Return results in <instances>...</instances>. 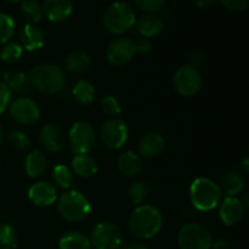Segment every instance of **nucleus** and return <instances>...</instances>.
<instances>
[{
    "instance_id": "nucleus-36",
    "label": "nucleus",
    "mask_w": 249,
    "mask_h": 249,
    "mask_svg": "<svg viewBox=\"0 0 249 249\" xmlns=\"http://www.w3.org/2000/svg\"><path fill=\"white\" fill-rule=\"evenodd\" d=\"M165 2L163 0H138L136 5L140 7L141 10H145L148 14H153L156 11H160L163 9Z\"/></svg>"
},
{
    "instance_id": "nucleus-35",
    "label": "nucleus",
    "mask_w": 249,
    "mask_h": 249,
    "mask_svg": "<svg viewBox=\"0 0 249 249\" xmlns=\"http://www.w3.org/2000/svg\"><path fill=\"white\" fill-rule=\"evenodd\" d=\"M101 108L107 116H118L122 112V107L118 99L116 96H112V95H107L101 100Z\"/></svg>"
},
{
    "instance_id": "nucleus-3",
    "label": "nucleus",
    "mask_w": 249,
    "mask_h": 249,
    "mask_svg": "<svg viewBox=\"0 0 249 249\" xmlns=\"http://www.w3.org/2000/svg\"><path fill=\"white\" fill-rule=\"evenodd\" d=\"M221 187L208 178H197L190 187V198L192 206L201 212L215 208L221 199Z\"/></svg>"
},
{
    "instance_id": "nucleus-28",
    "label": "nucleus",
    "mask_w": 249,
    "mask_h": 249,
    "mask_svg": "<svg viewBox=\"0 0 249 249\" xmlns=\"http://www.w3.org/2000/svg\"><path fill=\"white\" fill-rule=\"evenodd\" d=\"M22 53H23V48L21 46V44L11 41V43H6L2 46L1 51H0V58L4 62L14 63L21 58Z\"/></svg>"
},
{
    "instance_id": "nucleus-15",
    "label": "nucleus",
    "mask_w": 249,
    "mask_h": 249,
    "mask_svg": "<svg viewBox=\"0 0 249 249\" xmlns=\"http://www.w3.org/2000/svg\"><path fill=\"white\" fill-rule=\"evenodd\" d=\"M40 141L44 147L50 152H58L63 148L66 136L61 126L55 123H48L40 129Z\"/></svg>"
},
{
    "instance_id": "nucleus-11",
    "label": "nucleus",
    "mask_w": 249,
    "mask_h": 249,
    "mask_svg": "<svg viewBox=\"0 0 249 249\" xmlns=\"http://www.w3.org/2000/svg\"><path fill=\"white\" fill-rule=\"evenodd\" d=\"M135 53V41L129 38H117L107 46L106 57L111 65L123 66L130 62Z\"/></svg>"
},
{
    "instance_id": "nucleus-24",
    "label": "nucleus",
    "mask_w": 249,
    "mask_h": 249,
    "mask_svg": "<svg viewBox=\"0 0 249 249\" xmlns=\"http://www.w3.org/2000/svg\"><path fill=\"white\" fill-rule=\"evenodd\" d=\"M72 168L79 177L90 178L96 174L97 163L92 157L88 155H77L72 160Z\"/></svg>"
},
{
    "instance_id": "nucleus-6",
    "label": "nucleus",
    "mask_w": 249,
    "mask_h": 249,
    "mask_svg": "<svg viewBox=\"0 0 249 249\" xmlns=\"http://www.w3.org/2000/svg\"><path fill=\"white\" fill-rule=\"evenodd\" d=\"M180 249H211L213 245L212 235L199 224H186L178 233Z\"/></svg>"
},
{
    "instance_id": "nucleus-22",
    "label": "nucleus",
    "mask_w": 249,
    "mask_h": 249,
    "mask_svg": "<svg viewBox=\"0 0 249 249\" xmlns=\"http://www.w3.org/2000/svg\"><path fill=\"white\" fill-rule=\"evenodd\" d=\"M60 249H91L90 240L79 231H70L61 237Z\"/></svg>"
},
{
    "instance_id": "nucleus-33",
    "label": "nucleus",
    "mask_w": 249,
    "mask_h": 249,
    "mask_svg": "<svg viewBox=\"0 0 249 249\" xmlns=\"http://www.w3.org/2000/svg\"><path fill=\"white\" fill-rule=\"evenodd\" d=\"M148 195V186L145 181L142 180H138L134 181L129 187V197L133 201V203L140 204L142 203L143 199L147 197Z\"/></svg>"
},
{
    "instance_id": "nucleus-34",
    "label": "nucleus",
    "mask_w": 249,
    "mask_h": 249,
    "mask_svg": "<svg viewBox=\"0 0 249 249\" xmlns=\"http://www.w3.org/2000/svg\"><path fill=\"white\" fill-rule=\"evenodd\" d=\"M9 143L17 151H26L31 147V140L23 131L14 130L9 134Z\"/></svg>"
},
{
    "instance_id": "nucleus-1",
    "label": "nucleus",
    "mask_w": 249,
    "mask_h": 249,
    "mask_svg": "<svg viewBox=\"0 0 249 249\" xmlns=\"http://www.w3.org/2000/svg\"><path fill=\"white\" fill-rule=\"evenodd\" d=\"M162 214L151 204L136 207L129 218V230L135 237L141 240L155 237L162 229Z\"/></svg>"
},
{
    "instance_id": "nucleus-39",
    "label": "nucleus",
    "mask_w": 249,
    "mask_h": 249,
    "mask_svg": "<svg viewBox=\"0 0 249 249\" xmlns=\"http://www.w3.org/2000/svg\"><path fill=\"white\" fill-rule=\"evenodd\" d=\"M204 60H206V53L203 51V49H196L190 55V66L197 68L204 62Z\"/></svg>"
},
{
    "instance_id": "nucleus-21",
    "label": "nucleus",
    "mask_w": 249,
    "mask_h": 249,
    "mask_svg": "<svg viewBox=\"0 0 249 249\" xmlns=\"http://www.w3.org/2000/svg\"><path fill=\"white\" fill-rule=\"evenodd\" d=\"M118 168L126 177H136L142 169L140 156L133 151H125L118 158Z\"/></svg>"
},
{
    "instance_id": "nucleus-29",
    "label": "nucleus",
    "mask_w": 249,
    "mask_h": 249,
    "mask_svg": "<svg viewBox=\"0 0 249 249\" xmlns=\"http://www.w3.org/2000/svg\"><path fill=\"white\" fill-rule=\"evenodd\" d=\"M21 10L23 16L28 19L31 23L39 22L43 17V9L39 5V2L33 0H24L21 2Z\"/></svg>"
},
{
    "instance_id": "nucleus-5",
    "label": "nucleus",
    "mask_w": 249,
    "mask_h": 249,
    "mask_svg": "<svg viewBox=\"0 0 249 249\" xmlns=\"http://www.w3.org/2000/svg\"><path fill=\"white\" fill-rule=\"evenodd\" d=\"M135 23V14L128 2L117 1L109 5L104 14V24L113 34H123Z\"/></svg>"
},
{
    "instance_id": "nucleus-23",
    "label": "nucleus",
    "mask_w": 249,
    "mask_h": 249,
    "mask_svg": "<svg viewBox=\"0 0 249 249\" xmlns=\"http://www.w3.org/2000/svg\"><path fill=\"white\" fill-rule=\"evenodd\" d=\"M223 189L229 197H235L243 191L246 186V180L242 175L236 170H229L223 178Z\"/></svg>"
},
{
    "instance_id": "nucleus-13",
    "label": "nucleus",
    "mask_w": 249,
    "mask_h": 249,
    "mask_svg": "<svg viewBox=\"0 0 249 249\" xmlns=\"http://www.w3.org/2000/svg\"><path fill=\"white\" fill-rule=\"evenodd\" d=\"M245 204L236 197H226L219 211V216L226 226H233L245 216Z\"/></svg>"
},
{
    "instance_id": "nucleus-40",
    "label": "nucleus",
    "mask_w": 249,
    "mask_h": 249,
    "mask_svg": "<svg viewBox=\"0 0 249 249\" xmlns=\"http://www.w3.org/2000/svg\"><path fill=\"white\" fill-rule=\"evenodd\" d=\"M152 48V44L148 39L143 38V39H139L138 41H135V50L136 53H146L151 50Z\"/></svg>"
},
{
    "instance_id": "nucleus-18",
    "label": "nucleus",
    "mask_w": 249,
    "mask_h": 249,
    "mask_svg": "<svg viewBox=\"0 0 249 249\" xmlns=\"http://www.w3.org/2000/svg\"><path fill=\"white\" fill-rule=\"evenodd\" d=\"M19 39H21L22 48L28 51L39 50V49L43 48L44 43H45V36H44L43 31L34 23H27L22 28Z\"/></svg>"
},
{
    "instance_id": "nucleus-38",
    "label": "nucleus",
    "mask_w": 249,
    "mask_h": 249,
    "mask_svg": "<svg viewBox=\"0 0 249 249\" xmlns=\"http://www.w3.org/2000/svg\"><path fill=\"white\" fill-rule=\"evenodd\" d=\"M10 100H11V91L4 83L0 82V114L7 108Z\"/></svg>"
},
{
    "instance_id": "nucleus-14",
    "label": "nucleus",
    "mask_w": 249,
    "mask_h": 249,
    "mask_svg": "<svg viewBox=\"0 0 249 249\" xmlns=\"http://www.w3.org/2000/svg\"><path fill=\"white\" fill-rule=\"evenodd\" d=\"M28 197L33 204L38 207H49L57 199L56 187L50 182L39 181L32 185L28 190Z\"/></svg>"
},
{
    "instance_id": "nucleus-32",
    "label": "nucleus",
    "mask_w": 249,
    "mask_h": 249,
    "mask_svg": "<svg viewBox=\"0 0 249 249\" xmlns=\"http://www.w3.org/2000/svg\"><path fill=\"white\" fill-rule=\"evenodd\" d=\"M16 242L17 236L15 229L10 224H0V246H2L5 249H12L16 248Z\"/></svg>"
},
{
    "instance_id": "nucleus-44",
    "label": "nucleus",
    "mask_w": 249,
    "mask_h": 249,
    "mask_svg": "<svg viewBox=\"0 0 249 249\" xmlns=\"http://www.w3.org/2000/svg\"><path fill=\"white\" fill-rule=\"evenodd\" d=\"M214 4V0H203V1H198L197 5L201 7H206V6H212Z\"/></svg>"
},
{
    "instance_id": "nucleus-10",
    "label": "nucleus",
    "mask_w": 249,
    "mask_h": 249,
    "mask_svg": "<svg viewBox=\"0 0 249 249\" xmlns=\"http://www.w3.org/2000/svg\"><path fill=\"white\" fill-rule=\"evenodd\" d=\"M126 124L119 118L107 119L101 126L100 136L105 146L108 148H121L128 140Z\"/></svg>"
},
{
    "instance_id": "nucleus-26",
    "label": "nucleus",
    "mask_w": 249,
    "mask_h": 249,
    "mask_svg": "<svg viewBox=\"0 0 249 249\" xmlns=\"http://www.w3.org/2000/svg\"><path fill=\"white\" fill-rule=\"evenodd\" d=\"M73 97L82 105L91 104L95 97V89L92 84L88 80L80 79L75 83L72 90Z\"/></svg>"
},
{
    "instance_id": "nucleus-8",
    "label": "nucleus",
    "mask_w": 249,
    "mask_h": 249,
    "mask_svg": "<svg viewBox=\"0 0 249 249\" xmlns=\"http://www.w3.org/2000/svg\"><path fill=\"white\" fill-rule=\"evenodd\" d=\"M202 75L197 68L190 65H185L180 67L175 72L173 78V85L175 90L182 96H194L198 94L202 89Z\"/></svg>"
},
{
    "instance_id": "nucleus-4",
    "label": "nucleus",
    "mask_w": 249,
    "mask_h": 249,
    "mask_svg": "<svg viewBox=\"0 0 249 249\" xmlns=\"http://www.w3.org/2000/svg\"><path fill=\"white\" fill-rule=\"evenodd\" d=\"M57 212L65 220L77 223L88 218L91 212V204L84 195L73 190L65 192L58 198Z\"/></svg>"
},
{
    "instance_id": "nucleus-45",
    "label": "nucleus",
    "mask_w": 249,
    "mask_h": 249,
    "mask_svg": "<svg viewBox=\"0 0 249 249\" xmlns=\"http://www.w3.org/2000/svg\"><path fill=\"white\" fill-rule=\"evenodd\" d=\"M2 141H4V129H2L1 125H0V146H1Z\"/></svg>"
},
{
    "instance_id": "nucleus-37",
    "label": "nucleus",
    "mask_w": 249,
    "mask_h": 249,
    "mask_svg": "<svg viewBox=\"0 0 249 249\" xmlns=\"http://www.w3.org/2000/svg\"><path fill=\"white\" fill-rule=\"evenodd\" d=\"M221 4L233 12H242L247 9L248 0H221Z\"/></svg>"
},
{
    "instance_id": "nucleus-9",
    "label": "nucleus",
    "mask_w": 249,
    "mask_h": 249,
    "mask_svg": "<svg viewBox=\"0 0 249 249\" xmlns=\"http://www.w3.org/2000/svg\"><path fill=\"white\" fill-rule=\"evenodd\" d=\"M90 243L95 249H117L121 247L122 232L112 223H100L92 229Z\"/></svg>"
},
{
    "instance_id": "nucleus-47",
    "label": "nucleus",
    "mask_w": 249,
    "mask_h": 249,
    "mask_svg": "<svg viewBox=\"0 0 249 249\" xmlns=\"http://www.w3.org/2000/svg\"><path fill=\"white\" fill-rule=\"evenodd\" d=\"M0 249H5V248H0Z\"/></svg>"
},
{
    "instance_id": "nucleus-20",
    "label": "nucleus",
    "mask_w": 249,
    "mask_h": 249,
    "mask_svg": "<svg viewBox=\"0 0 249 249\" xmlns=\"http://www.w3.org/2000/svg\"><path fill=\"white\" fill-rule=\"evenodd\" d=\"M48 160L45 155L41 151L34 150L26 157L24 160V169L31 178H39L45 173Z\"/></svg>"
},
{
    "instance_id": "nucleus-25",
    "label": "nucleus",
    "mask_w": 249,
    "mask_h": 249,
    "mask_svg": "<svg viewBox=\"0 0 249 249\" xmlns=\"http://www.w3.org/2000/svg\"><path fill=\"white\" fill-rule=\"evenodd\" d=\"M91 65V58L85 51L77 50L71 53L66 57L65 66L70 72L83 73L88 70Z\"/></svg>"
},
{
    "instance_id": "nucleus-7",
    "label": "nucleus",
    "mask_w": 249,
    "mask_h": 249,
    "mask_svg": "<svg viewBox=\"0 0 249 249\" xmlns=\"http://www.w3.org/2000/svg\"><path fill=\"white\" fill-rule=\"evenodd\" d=\"M68 141L73 152L77 155H88L92 150L96 141L95 130L88 122H77L68 133Z\"/></svg>"
},
{
    "instance_id": "nucleus-43",
    "label": "nucleus",
    "mask_w": 249,
    "mask_h": 249,
    "mask_svg": "<svg viewBox=\"0 0 249 249\" xmlns=\"http://www.w3.org/2000/svg\"><path fill=\"white\" fill-rule=\"evenodd\" d=\"M126 249H148V248L146 247L145 245H142V243L134 242V243H131L130 246H128V247H126Z\"/></svg>"
},
{
    "instance_id": "nucleus-41",
    "label": "nucleus",
    "mask_w": 249,
    "mask_h": 249,
    "mask_svg": "<svg viewBox=\"0 0 249 249\" xmlns=\"http://www.w3.org/2000/svg\"><path fill=\"white\" fill-rule=\"evenodd\" d=\"M213 249H231V245L226 240H218L212 245Z\"/></svg>"
},
{
    "instance_id": "nucleus-19",
    "label": "nucleus",
    "mask_w": 249,
    "mask_h": 249,
    "mask_svg": "<svg viewBox=\"0 0 249 249\" xmlns=\"http://www.w3.org/2000/svg\"><path fill=\"white\" fill-rule=\"evenodd\" d=\"M139 33L142 34L146 39L152 38V36H158L162 32L163 19L156 14H146L142 15L136 22Z\"/></svg>"
},
{
    "instance_id": "nucleus-30",
    "label": "nucleus",
    "mask_w": 249,
    "mask_h": 249,
    "mask_svg": "<svg viewBox=\"0 0 249 249\" xmlns=\"http://www.w3.org/2000/svg\"><path fill=\"white\" fill-rule=\"evenodd\" d=\"M55 184L62 189H68L73 182V173L68 167L63 164H58L53 170Z\"/></svg>"
},
{
    "instance_id": "nucleus-12",
    "label": "nucleus",
    "mask_w": 249,
    "mask_h": 249,
    "mask_svg": "<svg viewBox=\"0 0 249 249\" xmlns=\"http://www.w3.org/2000/svg\"><path fill=\"white\" fill-rule=\"evenodd\" d=\"M10 113L16 122L28 125L38 121L40 117V109L29 97H18L10 106Z\"/></svg>"
},
{
    "instance_id": "nucleus-17",
    "label": "nucleus",
    "mask_w": 249,
    "mask_h": 249,
    "mask_svg": "<svg viewBox=\"0 0 249 249\" xmlns=\"http://www.w3.org/2000/svg\"><path fill=\"white\" fill-rule=\"evenodd\" d=\"M43 11L51 22H62L71 16L73 5L70 0H46Z\"/></svg>"
},
{
    "instance_id": "nucleus-27",
    "label": "nucleus",
    "mask_w": 249,
    "mask_h": 249,
    "mask_svg": "<svg viewBox=\"0 0 249 249\" xmlns=\"http://www.w3.org/2000/svg\"><path fill=\"white\" fill-rule=\"evenodd\" d=\"M5 83L10 91H16L22 92L26 91L28 88L29 79L28 75L23 72H15V73H5Z\"/></svg>"
},
{
    "instance_id": "nucleus-16",
    "label": "nucleus",
    "mask_w": 249,
    "mask_h": 249,
    "mask_svg": "<svg viewBox=\"0 0 249 249\" xmlns=\"http://www.w3.org/2000/svg\"><path fill=\"white\" fill-rule=\"evenodd\" d=\"M164 146L165 141L163 136L156 131H150L146 133L139 141V152L145 158L157 157L163 152Z\"/></svg>"
},
{
    "instance_id": "nucleus-46",
    "label": "nucleus",
    "mask_w": 249,
    "mask_h": 249,
    "mask_svg": "<svg viewBox=\"0 0 249 249\" xmlns=\"http://www.w3.org/2000/svg\"><path fill=\"white\" fill-rule=\"evenodd\" d=\"M117 249H126V247H119V248H117Z\"/></svg>"
},
{
    "instance_id": "nucleus-2",
    "label": "nucleus",
    "mask_w": 249,
    "mask_h": 249,
    "mask_svg": "<svg viewBox=\"0 0 249 249\" xmlns=\"http://www.w3.org/2000/svg\"><path fill=\"white\" fill-rule=\"evenodd\" d=\"M28 79L39 91L56 94L65 85V73L60 66L41 63L32 68Z\"/></svg>"
},
{
    "instance_id": "nucleus-31",
    "label": "nucleus",
    "mask_w": 249,
    "mask_h": 249,
    "mask_svg": "<svg viewBox=\"0 0 249 249\" xmlns=\"http://www.w3.org/2000/svg\"><path fill=\"white\" fill-rule=\"evenodd\" d=\"M15 33V21L10 15L0 12V44H5Z\"/></svg>"
},
{
    "instance_id": "nucleus-42",
    "label": "nucleus",
    "mask_w": 249,
    "mask_h": 249,
    "mask_svg": "<svg viewBox=\"0 0 249 249\" xmlns=\"http://www.w3.org/2000/svg\"><path fill=\"white\" fill-rule=\"evenodd\" d=\"M241 168H242V170L246 173V174H248L249 173V158L248 157L243 158L242 163H241Z\"/></svg>"
}]
</instances>
